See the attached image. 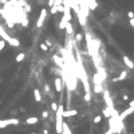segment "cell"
<instances>
[{
    "label": "cell",
    "mask_w": 134,
    "mask_h": 134,
    "mask_svg": "<svg viewBox=\"0 0 134 134\" xmlns=\"http://www.w3.org/2000/svg\"><path fill=\"white\" fill-rule=\"evenodd\" d=\"M19 119L16 118H7V119H0V129H4L7 128L8 125H18Z\"/></svg>",
    "instance_id": "3"
},
{
    "label": "cell",
    "mask_w": 134,
    "mask_h": 134,
    "mask_svg": "<svg viewBox=\"0 0 134 134\" xmlns=\"http://www.w3.org/2000/svg\"><path fill=\"white\" fill-rule=\"evenodd\" d=\"M84 99L89 102V101L91 99V94H90V93H86V95H84Z\"/></svg>",
    "instance_id": "22"
},
{
    "label": "cell",
    "mask_w": 134,
    "mask_h": 134,
    "mask_svg": "<svg viewBox=\"0 0 134 134\" xmlns=\"http://www.w3.org/2000/svg\"><path fill=\"white\" fill-rule=\"evenodd\" d=\"M54 86H55V90L58 93H62V79L60 78H57V79L54 81Z\"/></svg>",
    "instance_id": "8"
},
{
    "label": "cell",
    "mask_w": 134,
    "mask_h": 134,
    "mask_svg": "<svg viewBox=\"0 0 134 134\" xmlns=\"http://www.w3.org/2000/svg\"><path fill=\"white\" fill-rule=\"evenodd\" d=\"M44 118H47V117H48V113H47V111H43V114H42Z\"/></svg>",
    "instance_id": "30"
},
{
    "label": "cell",
    "mask_w": 134,
    "mask_h": 134,
    "mask_svg": "<svg viewBox=\"0 0 134 134\" xmlns=\"http://www.w3.org/2000/svg\"><path fill=\"white\" fill-rule=\"evenodd\" d=\"M128 16H129V18H130V19H131V18H134V13H133V12H131V11H130V12H129V13H128Z\"/></svg>",
    "instance_id": "28"
},
{
    "label": "cell",
    "mask_w": 134,
    "mask_h": 134,
    "mask_svg": "<svg viewBox=\"0 0 134 134\" xmlns=\"http://www.w3.org/2000/svg\"><path fill=\"white\" fill-rule=\"evenodd\" d=\"M103 134H114V131H113L111 129H109V130H107L106 133H103Z\"/></svg>",
    "instance_id": "27"
},
{
    "label": "cell",
    "mask_w": 134,
    "mask_h": 134,
    "mask_svg": "<svg viewBox=\"0 0 134 134\" xmlns=\"http://www.w3.org/2000/svg\"><path fill=\"white\" fill-rule=\"evenodd\" d=\"M126 76H128V73H126V71H122L119 76L114 78V82H119V81H123V79H126Z\"/></svg>",
    "instance_id": "11"
},
{
    "label": "cell",
    "mask_w": 134,
    "mask_h": 134,
    "mask_svg": "<svg viewBox=\"0 0 134 134\" xmlns=\"http://www.w3.org/2000/svg\"><path fill=\"white\" fill-rule=\"evenodd\" d=\"M31 134H36V133H31Z\"/></svg>",
    "instance_id": "32"
},
{
    "label": "cell",
    "mask_w": 134,
    "mask_h": 134,
    "mask_svg": "<svg viewBox=\"0 0 134 134\" xmlns=\"http://www.w3.org/2000/svg\"><path fill=\"white\" fill-rule=\"evenodd\" d=\"M38 121H39V118H36V117H31V118H27L26 123H27V125H35V123H38Z\"/></svg>",
    "instance_id": "12"
},
{
    "label": "cell",
    "mask_w": 134,
    "mask_h": 134,
    "mask_svg": "<svg viewBox=\"0 0 134 134\" xmlns=\"http://www.w3.org/2000/svg\"><path fill=\"white\" fill-rule=\"evenodd\" d=\"M24 57H26V55L23 54V52H20V54H18V55H16V59H15V60H16L18 63H20L23 59H24Z\"/></svg>",
    "instance_id": "15"
},
{
    "label": "cell",
    "mask_w": 134,
    "mask_h": 134,
    "mask_svg": "<svg viewBox=\"0 0 134 134\" xmlns=\"http://www.w3.org/2000/svg\"><path fill=\"white\" fill-rule=\"evenodd\" d=\"M103 115H105L106 118H110V117H111V111H110L109 109H105V110H103Z\"/></svg>",
    "instance_id": "17"
},
{
    "label": "cell",
    "mask_w": 134,
    "mask_h": 134,
    "mask_svg": "<svg viewBox=\"0 0 134 134\" xmlns=\"http://www.w3.org/2000/svg\"><path fill=\"white\" fill-rule=\"evenodd\" d=\"M65 30H66V34H67V35H73V34H74V28H73V24H71V23H70V22H67V24H66Z\"/></svg>",
    "instance_id": "9"
},
{
    "label": "cell",
    "mask_w": 134,
    "mask_h": 134,
    "mask_svg": "<svg viewBox=\"0 0 134 134\" xmlns=\"http://www.w3.org/2000/svg\"><path fill=\"white\" fill-rule=\"evenodd\" d=\"M4 46H5V40H3V39H2V40H0V51L4 48Z\"/></svg>",
    "instance_id": "20"
},
{
    "label": "cell",
    "mask_w": 134,
    "mask_h": 134,
    "mask_svg": "<svg viewBox=\"0 0 134 134\" xmlns=\"http://www.w3.org/2000/svg\"><path fill=\"white\" fill-rule=\"evenodd\" d=\"M34 97H35V101H38V102H40V101H42L40 91H39L38 89H35V90H34Z\"/></svg>",
    "instance_id": "13"
},
{
    "label": "cell",
    "mask_w": 134,
    "mask_h": 134,
    "mask_svg": "<svg viewBox=\"0 0 134 134\" xmlns=\"http://www.w3.org/2000/svg\"><path fill=\"white\" fill-rule=\"evenodd\" d=\"M66 24H67V22H66L65 19H63V18H62V20H60V23H59V28H60V30H65V27H66Z\"/></svg>",
    "instance_id": "16"
},
{
    "label": "cell",
    "mask_w": 134,
    "mask_h": 134,
    "mask_svg": "<svg viewBox=\"0 0 134 134\" xmlns=\"http://www.w3.org/2000/svg\"><path fill=\"white\" fill-rule=\"evenodd\" d=\"M51 12H52V13H57V12H58V7H57V5H52V7H51Z\"/></svg>",
    "instance_id": "21"
},
{
    "label": "cell",
    "mask_w": 134,
    "mask_h": 134,
    "mask_svg": "<svg viewBox=\"0 0 134 134\" xmlns=\"http://www.w3.org/2000/svg\"><path fill=\"white\" fill-rule=\"evenodd\" d=\"M101 121H102V117L101 115H97L95 118H94V123H99Z\"/></svg>",
    "instance_id": "18"
},
{
    "label": "cell",
    "mask_w": 134,
    "mask_h": 134,
    "mask_svg": "<svg viewBox=\"0 0 134 134\" xmlns=\"http://www.w3.org/2000/svg\"><path fill=\"white\" fill-rule=\"evenodd\" d=\"M131 113H134V101H131V102H130V105H129V107L126 109L122 114H119V119H121V121H123L125 118H126V117H129Z\"/></svg>",
    "instance_id": "4"
},
{
    "label": "cell",
    "mask_w": 134,
    "mask_h": 134,
    "mask_svg": "<svg viewBox=\"0 0 134 134\" xmlns=\"http://www.w3.org/2000/svg\"><path fill=\"white\" fill-rule=\"evenodd\" d=\"M122 59H123V62H125V65L128 66L129 68H134V63H133V60L128 57V55H123V58H122Z\"/></svg>",
    "instance_id": "7"
},
{
    "label": "cell",
    "mask_w": 134,
    "mask_h": 134,
    "mask_svg": "<svg viewBox=\"0 0 134 134\" xmlns=\"http://www.w3.org/2000/svg\"><path fill=\"white\" fill-rule=\"evenodd\" d=\"M63 4V0H55L54 2V5H62Z\"/></svg>",
    "instance_id": "24"
},
{
    "label": "cell",
    "mask_w": 134,
    "mask_h": 134,
    "mask_svg": "<svg viewBox=\"0 0 134 134\" xmlns=\"http://www.w3.org/2000/svg\"><path fill=\"white\" fill-rule=\"evenodd\" d=\"M52 59H54L55 62H57V65H58L59 67H62V66H63V60L58 57V55H54V58H52Z\"/></svg>",
    "instance_id": "14"
},
{
    "label": "cell",
    "mask_w": 134,
    "mask_h": 134,
    "mask_svg": "<svg viewBox=\"0 0 134 134\" xmlns=\"http://www.w3.org/2000/svg\"><path fill=\"white\" fill-rule=\"evenodd\" d=\"M91 2H97V0H91Z\"/></svg>",
    "instance_id": "31"
},
{
    "label": "cell",
    "mask_w": 134,
    "mask_h": 134,
    "mask_svg": "<svg viewBox=\"0 0 134 134\" xmlns=\"http://www.w3.org/2000/svg\"><path fill=\"white\" fill-rule=\"evenodd\" d=\"M76 40H78V42L82 40V35H81V34H76Z\"/></svg>",
    "instance_id": "25"
},
{
    "label": "cell",
    "mask_w": 134,
    "mask_h": 134,
    "mask_svg": "<svg viewBox=\"0 0 134 134\" xmlns=\"http://www.w3.org/2000/svg\"><path fill=\"white\" fill-rule=\"evenodd\" d=\"M40 50L47 51V50H48V47H47V44H46V43H40Z\"/></svg>",
    "instance_id": "19"
},
{
    "label": "cell",
    "mask_w": 134,
    "mask_h": 134,
    "mask_svg": "<svg viewBox=\"0 0 134 134\" xmlns=\"http://www.w3.org/2000/svg\"><path fill=\"white\" fill-rule=\"evenodd\" d=\"M46 15H47V10L43 8L40 11V13H39V18H38V22H36V27L38 28H42L43 23H44V19H46Z\"/></svg>",
    "instance_id": "5"
},
{
    "label": "cell",
    "mask_w": 134,
    "mask_h": 134,
    "mask_svg": "<svg viewBox=\"0 0 134 134\" xmlns=\"http://www.w3.org/2000/svg\"><path fill=\"white\" fill-rule=\"evenodd\" d=\"M63 105H58V109H57V115H55V130H57V133L60 134L62 131V126H63Z\"/></svg>",
    "instance_id": "1"
},
{
    "label": "cell",
    "mask_w": 134,
    "mask_h": 134,
    "mask_svg": "<svg viewBox=\"0 0 134 134\" xmlns=\"http://www.w3.org/2000/svg\"><path fill=\"white\" fill-rule=\"evenodd\" d=\"M60 134H71V131H70V128H68V125L66 122H63V126H62V131Z\"/></svg>",
    "instance_id": "10"
},
{
    "label": "cell",
    "mask_w": 134,
    "mask_h": 134,
    "mask_svg": "<svg viewBox=\"0 0 134 134\" xmlns=\"http://www.w3.org/2000/svg\"><path fill=\"white\" fill-rule=\"evenodd\" d=\"M51 109L54 110V111H57V109H58V105L55 103V102H52V103H51Z\"/></svg>",
    "instance_id": "23"
},
{
    "label": "cell",
    "mask_w": 134,
    "mask_h": 134,
    "mask_svg": "<svg viewBox=\"0 0 134 134\" xmlns=\"http://www.w3.org/2000/svg\"><path fill=\"white\" fill-rule=\"evenodd\" d=\"M129 23H130V26H131V27H134V18H131V19L129 20Z\"/></svg>",
    "instance_id": "26"
},
{
    "label": "cell",
    "mask_w": 134,
    "mask_h": 134,
    "mask_svg": "<svg viewBox=\"0 0 134 134\" xmlns=\"http://www.w3.org/2000/svg\"><path fill=\"white\" fill-rule=\"evenodd\" d=\"M54 2H55V0H48V5L52 7V5H54Z\"/></svg>",
    "instance_id": "29"
},
{
    "label": "cell",
    "mask_w": 134,
    "mask_h": 134,
    "mask_svg": "<svg viewBox=\"0 0 134 134\" xmlns=\"http://www.w3.org/2000/svg\"><path fill=\"white\" fill-rule=\"evenodd\" d=\"M0 38H2L3 40L8 42V43H10L11 46H13V47H19V46H20L19 39H16V38H11L8 34L5 32V30L2 27V24H0Z\"/></svg>",
    "instance_id": "2"
},
{
    "label": "cell",
    "mask_w": 134,
    "mask_h": 134,
    "mask_svg": "<svg viewBox=\"0 0 134 134\" xmlns=\"http://www.w3.org/2000/svg\"><path fill=\"white\" fill-rule=\"evenodd\" d=\"M78 114V111L76 110H74V109H68V110H63V118H70V117H75Z\"/></svg>",
    "instance_id": "6"
}]
</instances>
